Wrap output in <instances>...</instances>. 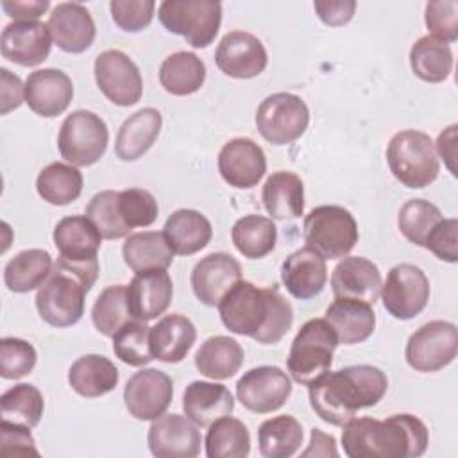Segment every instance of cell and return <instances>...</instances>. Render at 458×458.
<instances>
[{"mask_svg": "<svg viewBox=\"0 0 458 458\" xmlns=\"http://www.w3.org/2000/svg\"><path fill=\"white\" fill-rule=\"evenodd\" d=\"M174 295L172 277L166 270L136 274L127 284V306L134 320L148 322L163 315Z\"/></svg>", "mask_w": 458, "mask_h": 458, "instance_id": "cell-23", "label": "cell"}, {"mask_svg": "<svg viewBox=\"0 0 458 458\" xmlns=\"http://www.w3.org/2000/svg\"><path fill=\"white\" fill-rule=\"evenodd\" d=\"M336 345L338 338L329 322L326 318H310L301 326L292 342L286 358L290 376L308 386L331 369Z\"/></svg>", "mask_w": 458, "mask_h": 458, "instance_id": "cell-6", "label": "cell"}, {"mask_svg": "<svg viewBox=\"0 0 458 458\" xmlns=\"http://www.w3.org/2000/svg\"><path fill=\"white\" fill-rule=\"evenodd\" d=\"M118 209L127 227H148L156 222L159 208L156 197L143 188H127L118 193Z\"/></svg>", "mask_w": 458, "mask_h": 458, "instance_id": "cell-48", "label": "cell"}, {"mask_svg": "<svg viewBox=\"0 0 458 458\" xmlns=\"http://www.w3.org/2000/svg\"><path fill=\"white\" fill-rule=\"evenodd\" d=\"M163 27L182 36L193 48L209 47L222 23V4L216 0H165L157 9Z\"/></svg>", "mask_w": 458, "mask_h": 458, "instance_id": "cell-8", "label": "cell"}, {"mask_svg": "<svg viewBox=\"0 0 458 458\" xmlns=\"http://www.w3.org/2000/svg\"><path fill=\"white\" fill-rule=\"evenodd\" d=\"M326 320L333 327L338 344L344 345L365 342L376 327L372 304L347 297H335L326 310Z\"/></svg>", "mask_w": 458, "mask_h": 458, "instance_id": "cell-26", "label": "cell"}, {"mask_svg": "<svg viewBox=\"0 0 458 458\" xmlns=\"http://www.w3.org/2000/svg\"><path fill=\"white\" fill-rule=\"evenodd\" d=\"M243 365L242 345L225 335L209 336L195 352L197 370L211 379H229Z\"/></svg>", "mask_w": 458, "mask_h": 458, "instance_id": "cell-35", "label": "cell"}, {"mask_svg": "<svg viewBox=\"0 0 458 458\" xmlns=\"http://www.w3.org/2000/svg\"><path fill=\"white\" fill-rule=\"evenodd\" d=\"M218 172L229 186L249 190L267 172L265 152L250 138H233L218 152Z\"/></svg>", "mask_w": 458, "mask_h": 458, "instance_id": "cell-18", "label": "cell"}, {"mask_svg": "<svg viewBox=\"0 0 458 458\" xmlns=\"http://www.w3.org/2000/svg\"><path fill=\"white\" fill-rule=\"evenodd\" d=\"M48 7V0H2V9L14 21H38Z\"/></svg>", "mask_w": 458, "mask_h": 458, "instance_id": "cell-56", "label": "cell"}, {"mask_svg": "<svg viewBox=\"0 0 458 458\" xmlns=\"http://www.w3.org/2000/svg\"><path fill=\"white\" fill-rule=\"evenodd\" d=\"M292 394V379L274 365H261L247 370L236 383L238 401L254 413L279 410Z\"/></svg>", "mask_w": 458, "mask_h": 458, "instance_id": "cell-14", "label": "cell"}, {"mask_svg": "<svg viewBox=\"0 0 458 458\" xmlns=\"http://www.w3.org/2000/svg\"><path fill=\"white\" fill-rule=\"evenodd\" d=\"M215 63L222 73L233 79H252L267 68L268 55L254 34L233 30L220 39Z\"/></svg>", "mask_w": 458, "mask_h": 458, "instance_id": "cell-17", "label": "cell"}, {"mask_svg": "<svg viewBox=\"0 0 458 458\" xmlns=\"http://www.w3.org/2000/svg\"><path fill=\"white\" fill-rule=\"evenodd\" d=\"M385 310L399 320L415 318L429 301V281L422 268L411 263H399L386 274L381 284Z\"/></svg>", "mask_w": 458, "mask_h": 458, "instance_id": "cell-12", "label": "cell"}, {"mask_svg": "<svg viewBox=\"0 0 458 458\" xmlns=\"http://www.w3.org/2000/svg\"><path fill=\"white\" fill-rule=\"evenodd\" d=\"M114 356L131 367H143L154 360L150 351V327L141 320H129L113 336Z\"/></svg>", "mask_w": 458, "mask_h": 458, "instance_id": "cell-46", "label": "cell"}, {"mask_svg": "<svg viewBox=\"0 0 458 458\" xmlns=\"http://www.w3.org/2000/svg\"><path fill=\"white\" fill-rule=\"evenodd\" d=\"M36 190L43 200L54 206H66L79 199L82 191V174L73 165L50 163L36 179Z\"/></svg>", "mask_w": 458, "mask_h": 458, "instance_id": "cell-42", "label": "cell"}, {"mask_svg": "<svg viewBox=\"0 0 458 458\" xmlns=\"http://www.w3.org/2000/svg\"><path fill=\"white\" fill-rule=\"evenodd\" d=\"M388 388L386 374L374 365L327 370L308 385L313 411L327 424L344 426L358 410L376 406Z\"/></svg>", "mask_w": 458, "mask_h": 458, "instance_id": "cell-2", "label": "cell"}, {"mask_svg": "<svg viewBox=\"0 0 458 458\" xmlns=\"http://www.w3.org/2000/svg\"><path fill=\"white\" fill-rule=\"evenodd\" d=\"M242 279V265L227 252L204 256L191 270L190 283L195 297L206 306H218L222 297Z\"/></svg>", "mask_w": 458, "mask_h": 458, "instance_id": "cell-19", "label": "cell"}, {"mask_svg": "<svg viewBox=\"0 0 458 458\" xmlns=\"http://www.w3.org/2000/svg\"><path fill=\"white\" fill-rule=\"evenodd\" d=\"M36 360V349L27 340L14 336L0 340V376L4 379H20L30 374Z\"/></svg>", "mask_w": 458, "mask_h": 458, "instance_id": "cell-49", "label": "cell"}, {"mask_svg": "<svg viewBox=\"0 0 458 458\" xmlns=\"http://www.w3.org/2000/svg\"><path fill=\"white\" fill-rule=\"evenodd\" d=\"M302 456L304 458L306 456H338L335 438L331 435H326L320 429L313 428L310 445L306 451H302Z\"/></svg>", "mask_w": 458, "mask_h": 458, "instance_id": "cell-57", "label": "cell"}, {"mask_svg": "<svg viewBox=\"0 0 458 458\" xmlns=\"http://www.w3.org/2000/svg\"><path fill=\"white\" fill-rule=\"evenodd\" d=\"M313 9L320 21L329 27H340L352 20L356 11L354 0H317L313 2Z\"/></svg>", "mask_w": 458, "mask_h": 458, "instance_id": "cell-54", "label": "cell"}, {"mask_svg": "<svg viewBox=\"0 0 458 458\" xmlns=\"http://www.w3.org/2000/svg\"><path fill=\"white\" fill-rule=\"evenodd\" d=\"M174 397L172 377L157 369H141L132 374L123 388L127 411L138 420L161 417Z\"/></svg>", "mask_w": 458, "mask_h": 458, "instance_id": "cell-15", "label": "cell"}, {"mask_svg": "<svg viewBox=\"0 0 458 458\" xmlns=\"http://www.w3.org/2000/svg\"><path fill=\"white\" fill-rule=\"evenodd\" d=\"M163 234L175 254L191 256L209 243L213 227L200 211L177 209L166 218Z\"/></svg>", "mask_w": 458, "mask_h": 458, "instance_id": "cell-32", "label": "cell"}, {"mask_svg": "<svg viewBox=\"0 0 458 458\" xmlns=\"http://www.w3.org/2000/svg\"><path fill=\"white\" fill-rule=\"evenodd\" d=\"M156 2L152 0H111L109 11L113 21L125 32H140L150 25Z\"/></svg>", "mask_w": 458, "mask_h": 458, "instance_id": "cell-51", "label": "cell"}, {"mask_svg": "<svg viewBox=\"0 0 458 458\" xmlns=\"http://www.w3.org/2000/svg\"><path fill=\"white\" fill-rule=\"evenodd\" d=\"M118 193L120 191L113 190L98 191L91 197V200L86 206V216L95 224V227L106 240L125 238L132 231L122 220L118 209Z\"/></svg>", "mask_w": 458, "mask_h": 458, "instance_id": "cell-47", "label": "cell"}, {"mask_svg": "<svg viewBox=\"0 0 458 458\" xmlns=\"http://www.w3.org/2000/svg\"><path fill=\"white\" fill-rule=\"evenodd\" d=\"M261 200L270 218H299L304 211V184L293 172H274L263 184Z\"/></svg>", "mask_w": 458, "mask_h": 458, "instance_id": "cell-31", "label": "cell"}, {"mask_svg": "<svg viewBox=\"0 0 458 458\" xmlns=\"http://www.w3.org/2000/svg\"><path fill=\"white\" fill-rule=\"evenodd\" d=\"M91 320L104 336H113L123 324L134 320L127 306V286L111 284L104 288L91 308Z\"/></svg>", "mask_w": 458, "mask_h": 458, "instance_id": "cell-44", "label": "cell"}, {"mask_svg": "<svg viewBox=\"0 0 458 458\" xmlns=\"http://www.w3.org/2000/svg\"><path fill=\"white\" fill-rule=\"evenodd\" d=\"M43 395L30 383H18L0 397V413L4 420L36 428L43 417Z\"/></svg>", "mask_w": 458, "mask_h": 458, "instance_id": "cell-43", "label": "cell"}, {"mask_svg": "<svg viewBox=\"0 0 458 458\" xmlns=\"http://www.w3.org/2000/svg\"><path fill=\"white\" fill-rule=\"evenodd\" d=\"M47 25L54 43L68 54L88 50L97 34L91 13L79 2L57 4L48 14Z\"/></svg>", "mask_w": 458, "mask_h": 458, "instance_id": "cell-21", "label": "cell"}, {"mask_svg": "<svg viewBox=\"0 0 458 458\" xmlns=\"http://www.w3.org/2000/svg\"><path fill=\"white\" fill-rule=\"evenodd\" d=\"M302 426L292 415H277L261 422L258 429L259 453L265 458H290L302 444Z\"/></svg>", "mask_w": 458, "mask_h": 458, "instance_id": "cell-39", "label": "cell"}, {"mask_svg": "<svg viewBox=\"0 0 458 458\" xmlns=\"http://www.w3.org/2000/svg\"><path fill=\"white\" fill-rule=\"evenodd\" d=\"M100 243L102 234L88 216H64L54 227V245L57 247L59 256L70 261L98 259L97 252Z\"/></svg>", "mask_w": 458, "mask_h": 458, "instance_id": "cell-29", "label": "cell"}, {"mask_svg": "<svg viewBox=\"0 0 458 458\" xmlns=\"http://www.w3.org/2000/svg\"><path fill=\"white\" fill-rule=\"evenodd\" d=\"M52 48V34L43 21H11L0 36L2 55L20 66L41 64Z\"/></svg>", "mask_w": 458, "mask_h": 458, "instance_id": "cell-20", "label": "cell"}, {"mask_svg": "<svg viewBox=\"0 0 458 458\" xmlns=\"http://www.w3.org/2000/svg\"><path fill=\"white\" fill-rule=\"evenodd\" d=\"M381 272L376 263L361 256H345L331 274L335 297L358 299L374 304L381 292Z\"/></svg>", "mask_w": 458, "mask_h": 458, "instance_id": "cell-24", "label": "cell"}, {"mask_svg": "<svg viewBox=\"0 0 458 458\" xmlns=\"http://www.w3.org/2000/svg\"><path fill=\"white\" fill-rule=\"evenodd\" d=\"M281 281L292 297L299 301H310L317 297L326 286V259L310 247L297 249L283 261Z\"/></svg>", "mask_w": 458, "mask_h": 458, "instance_id": "cell-25", "label": "cell"}, {"mask_svg": "<svg viewBox=\"0 0 458 458\" xmlns=\"http://www.w3.org/2000/svg\"><path fill=\"white\" fill-rule=\"evenodd\" d=\"M52 256L45 249H27L11 258L4 268V283L14 293L39 288L52 272Z\"/></svg>", "mask_w": 458, "mask_h": 458, "instance_id": "cell-37", "label": "cell"}, {"mask_svg": "<svg viewBox=\"0 0 458 458\" xmlns=\"http://www.w3.org/2000/svg\"><path fill=\"white\" fill-rule=\"evenodd\" d=\"M426 27L429 36L453 43L458 38V4L454 0H433L426 4Z\"/></svg>", "mask_w": 458, "mask_h": 458, "instance_id": "cell-50", "label": "cell"}, {"mask_svg": "<svg viewBox=\"0 0 458 458\" xmlns=\"http://www.w3.org/2000/svg\"><path fill=\"white\" fill-rule=\"evenodd\" d=\"M410 66L426 82H444L453 70L451 47L429 34L422 36L410 48Z\"/></svg>", "mask_w": 458, "mask_h": 458, "instance_id": "cell-40", "label": "cell"}, {"mask_svg": "<svg viewBox=\"0 0 458 458\" xmlns=\"http://www.w3.org/2000/svg\"><path fill=\"white\" fill-rule=\"evenodd\" d=\"M98 277V259L70 261L59 256L36 292L39 317L54 327H70L84 313V297Z\"/></svg>", "mask_w": 458, "mask_h": 458, "instance_id": "cell-4", "label": "cell"}, {"mask_svg": "<svg viewBox=\"0 0 458 458\" xmlns=\"http://www.w3.org/2000/svg\"><path fill=\"white\" fill-rule=\"evenodd\" d=\"M73 98L72 79L57 68L30 72L25 81V102L43 118H54L66 111Z\"/></svg>", "mask_w": 458, "mask_h": 458, "instance_id": "cell-22", "label": "cell"}, {"mask_svg": "<svg viewBox=\"0 0 458 458\" xmlns=\"http://www.w3.org/2000/svg\"><path fill=\"white\" fill-rule=\"evenodd\" d=\"M195 340L197 329L193 322L181 313L166 315L154 327H150L152 356L165 363L182 361Z\"/></svg>", "mask_w": 458, "mask_h": 458, "instance_id": "cell-28", "label": "cell"}, {"mask_svg": "<svg viewBox=\"0 0 458 458\" xmlns=\"http://www.w3.org/2000/svg\"><path fill=\"white\" fill-rule=\"evenodd\" d=\"M306 247L324 259L345 258L358 243V224L349 209L342 206L313 208L302 225Z\"/></svg>", "mask_w": 458, "mask_h": 458, "instance_id": "cell-7", "label": "cell"}, {"mask_svg": "<svg viewBox=\"0 0 458 458\" xmlns=\"http://www.w3.org/2000/svg\"><path fill=\"white\" fill-rule=\"evenodd\" d=\"M182 410L197 426H211L216 419L231 415L234 399L229 388L222 383L191 381L182 394Z\"/></svg>", "mask_w": 458, "mask_h": 458, "instance_id": "cell-27", "label": "cell"}, {"mask_svg": "<svg viewBox=\"0 0 458 458\" xmlns=\"http://www.w3.org/2000/svg\"><path fill=\"white\" fill-rule=\"evenodd\" d=\"M163 116L154 107H143L131 114L118 129L114 152L122 161H136L156 143Z\"/></svg>", "mask_w": 458, "mask_h": 458, "instance_id": "cell-30", "label": "cell"}, {"mask_svg": "<svg viewBox=\"0 0 458 458\" xmlns=\"http://www.w3.org/2000/svg\"><path fill=\"white\" fill-rule=\"evenodd\" d=\"M386 163L394 177L411 190L429 186L440 172L433 140L429 134L415 129L399 131L390 138Z\"/></svg>", "mask_w": 458, "mask_h": 458, "instance_id": "cell-5", "label": "cell"}, {"mask_svg": "<svg viewBox=\"0 0 458 458\" xmlns=\"http://www.w3.org/2000/svg\"><path fill=\"white\" fill-rule=\"evenodd\" d=\"M95 81L104 97L114 106L127 107L140 102L143 81L138 64L122 50L109 48L95 57Z\"/></svg>", "mask_w": 458, "mask_h": 458, "instance_id": "cell-13", "label": "cell"}, {"mask_svg": "<svg viewBox=\"0 0 458 458\" xmlns=\"http://www.w3.org/2000/svg\"><path fill=\"white\" fill-rule=\"evenodd\" d=\"M458 329L447 320H431L410 335L404 358L417 372H437L456 358Z\"/></svg>", "mask_w": 458, "mask_h": 458, "instance_id": "cell-11", "label": "cell"}, {"mask_svg": "<svg viewBox=\"0 0 458 458\" xmlns=\"http://www.w3.org/2000/svg\"><path fill=\"white\" fill-rule=\"evenodd\" d=\"M0 113L7 114L25 102V84L16 73H11L7 68H0Z\"/></svg>", "mask_w": 458, "mask_h": 458, "instance_id": "cell-55", "label": "cell"}, {"mask_svg": "<svg viewBox=\"0 0 458 458\" xmlns=\"http://www.w3.org/2000/svg\"><path fill=\"white\" fill-rule=\"evenodd\" d=\"M109 131L106 122L93 111L70 113L59 129L57 148L64 161L73 166L95 165L106 152Z\"/></svg>", "mask_w": 458, "mask_h": 458, "instance_id": "cell-9", "label": "cell"}, {"mask_svg": "<svg viewBox=\"0 0 458 458\" xmlns=\"http://www.w3.org/2000/svg\"><path fill=\"white\" fill-rule=\"evenodd\" d=\"M424 247L429 249L438 259L454 263L458 259V220L442 218L429 233Z\"/></svg>", "mask_w": 458, "mask_h": 458, "instance_id": "cell-53", "label": "cell"}, {"mask_svg": "<svg viewBox=\"0 0 458 458\" xmlns=\"http://www.w3.org/2000/svg\"><path fill=\"white\" fill-rule=\"evenodd\" d=\"M125 265L140 274L148 270H166L174 261V250L163 233L141 231L125 238L122 247Z\"/></svg>", "mask_w": 458, "mask_h": 458, "instance_id": "cell-34", "label": "cell"}, {"mask_svg": "<svg viewBox=\"0 0 458 458\" xmlns=\"http://www.w3.org/2000/svg\"><path fill=\"white\" fill-rule=\"evenodd\" d=\"M147 444L157 458H195L200 454L202 438L197 424L186 415L163 413L152 420Z\"/></svg>", "mask_w": 458, "mask_h": 458, "instance_id": "cell-16", "label": "cell"}, {"mask_svg": "<svg viewBox=\"0 0 458 458\" xmlns=\"http://www.w3.org/2000/svg\"><path fill=\"white\" fill-rule=\"evenodd\" d=\"M120 372L114 363L102 354H84L68 370L72 390L82 397H100L116 388Z\"/></svg>", "mask_w": 458, "mask_h": 458, "instance_id": "cell-33", "label": "cell"}, {"mask_svg": "<svg viewBox=\"0 0 458 458\" xmlns=\"http://www.w3.org/2000/svg\"><path fill=\"white\" fill-rule=\"evenodd\" d=\"M231 240L243 258L259 259L274 250L277 242V227L268 216L245 215L234 222Z\"/></svg>", "mask_w": 458, "mask_h": 458, "instance_id": "cell-38", "label": "cell"}, {"mask_svg": "<svg viewBox=\"0 0 458 458\" xmlns=\"http://www.w3.org/2000/svg\"><path fill=\"white\" fill-rule=\"evenodd\" d=\"M442 218V211L433 202L424 199H410L399 209L397 225L408 242L424 247L429 233Z\"/></svg>", "mask_w": 458, "mask_h": 458, "instance_id": "cell-45", "label": "cell"}, {"mask_svg": "<svg viewBox=\"0 0 458 458\" xmlns=\"http://www.w3.org/2000/svg\"><path fill=\"white\" fill-rule=\"evenodd\" d=\"M428 442L426 424L410 413H395L385 420L352 417L342 429L349 458H417L426 453Z\"/></svg>", "mask_w": 458, "mask_h": 458, "instance_id": "cell-3", "label": "cell"}, {"mask_svg": "<svg viewBox=\"0 0 458 458\" xmlns=\"http://www.w3.org/2000/svg\"><path fill=\"white\" fill-rule=\"evenodd\" d=\"M218 313L231 333L263 345L277 344L293 324L292 304L277 288H258L242 279L222 297Z\"/></svg>", "mask_w": 458, "mask_h": 458, "instance_id": "cell-1", "label": "cell"}, {"mask_svg": "<svg viewBox=\"0 0 458 458\" xmlns=\"http://www.w3.org/2000/svg\"><path fill=\"white\" fill-rule=\"evenodd\" d=\"M437 148H438V154L440 157L445 161L447 168L456 174L454 170V156H456V125H449L447 129H444L440 134H438V140H437Z\"/></svg>", "mask_w": 458, "mask_h": 458, "instance_id": "cell-58", "label": "cell"}, {"mask_svg": "<svg viewBox=\"0 0 458 458\" xmlns=\"http://www.w3.org/2000/svg\"><path fill=\"white\" fill-rule=\"evenodd\" d=\"M310 123L306 102L293 93L268 95L256 111V127L272 145H288L299 140Z\"/></svg>", "mask_w": 458, "mask_h": 458, "instance_id": "cell-10", "label": "cell"}, {"mask_svg": "<svg viewBox=\"0 0 458 458\" xmlns=\"http://www.w3.org/2000/svg\"><path fill=\"white\" fill-rule=\"evenodd\" d=\"M0 454L2 456H39L30 428L2 419Z\"/></svg>", "mask_w": 458, "mask_h": 458, "instance_id": "cell-52", "label": "cell"}, {"mask_svg": "<svg viewBox=\"0 0 458 458\" xmlns=\"http://www.w3.org/2000/svg\"><path fill=\"white\" fill-rule=\"evenodd\" d=\"M206 81V64L195 52L170 54L159 66V82L163 89L175 97L199 91Z\"/></svg>", "mask_w": 458, "mask_h": 458, "instance_id": "cell-36", "label": "cell"}, {"mask_svg": "<svg viewBox=\"0 0 458 458\" xmlns=\"http://www.w3.org/2000/svg\"><path fill=\"white\" fill-rule=\"evenodd\" d=\"M208 458H245L250 453V435L247 426L234 417L216 419L206 435Z\"/></svg>", "mask_w": 458, "mask_h": 458, "instance_id": "cell-41", "label": "cell"}]
</instances>
